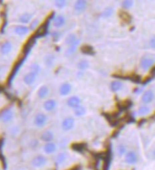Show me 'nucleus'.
Returning a JSON list of instances; mask_svg holds the SVG:
<instances>
[{"label":"nucleus","mask_w":155,"mask_h":170,"mask_svg":"<svg viewBox=\"0 0 155 170\" xmlns=\"http://www.w3.org/2000/svg\"><path fill=\"white\" fill-rule=\"evenodd\" d=\"M47 164V158L43 155H37L31 160V165L34 169H40Z\"/></svg>","instance_id":"1"},{"label":"nucleus","mask_w":155,"mask_h":170,"mask_svg":"<svg viewBox=\"0 0 155 170\" xmlns=\"http://www.w3.org/2000/svg\"><path fill=\"white\" fill-rule=\"evenodd\" d=\"M47 121H48L47 116L44 113L38 112L36 114V116H34V126L38 128H42L46 125Z\"/></svg>","instance_id":"2"},{"label":"nucleus","mask_w":155,"mask_h":170,"mask_svg":"<svg viewBox=\"0 0 155 170\" xmlns=\"http://www.w3.org/2000/svg\"><path fill=\"white\" fill-rule=\"evenodd\" d=\"M14 118V112L12 108H6L0 113V121L3 123L11 122Z\"/></svg>","instance_id":"3"},{"label":"nucleus","mask_w":155,"mask_h":170,"mask_svg":"<svg viewBox=\"0 0 155 170\" xmlns=\"http://www.w3.org/2000/svg\"><path fill=\"white\" fill-rule=\"evenodd\" d=\"M155 62V58L151 56H144L140 61V67L143 70H149Z\"/></svg>","instance_id":"4"},{"label":"nucleus","mask_w":155,"mask_h":170,"mask_svg":"<svg viewBox=\"0 0 155 170\" xmlns=\"http://www.w3.org/2000/svg\"><path fill=\"white\" fill-rule=\"evenodd\" d=\"M75 126V120L72 117H67L65 118L62 122V128L64 131H70Z\"/></svg>","instance_id":"5"},{"label":"nucleus","mask_w":155,"mask_h":170,"mask_svg":"<svg viewBox=\"0 0 155 170\" xmlns=\"http://www.w3.org/2000/svg\"><path fill=\"white\" fill-rule=\"evenodd\" d=\"M13 50V44L11 41L6 40L4 41L1 45H0V53L3 56H7L9 55Z\"/></svg>","instance_id":"6"},{"label":"nucleus","mask_w":155,"mask_h":170,"mask_svg":"<svg viewBox=\"0 0 155 170\" xmlns=\"http://www.w3.org/2000/svg\"><path fill=\"white\" fill-rule=\"evenodd\" d=\"M29 32H30L29 27L25 26V25H16L14 28V33L17 35H20V37L28 34Z\"/></svg>","instance_id":"7"},{"label":"nucleus","mask_w":155,"mask_h":170,"mask_svg":"<svg viewBox=\"0 0 155 170\" xmlns=\"http://www.w3.org/2000/svg\"><path fill=\"white\" fill-rule=\"evenodd\" d=\"M55 136H54V133L52 132L51 130H45V131H43L41 133V135H40V140L42 141H44L45 144L46 142H51V141H53Z\"/></svg>","instance_id":"8"},{"label":"nucleus","mask_w":155,"mask_h":170,"mask_svg":"<svg viewBox=\"0 0 155 170\" xmlns=\"http://www.w3.org/2000/svg\"><path fill=\"white\" fill-rule=\"evenodd\" d=\"M81 102V98L79 97H77V96H72L67 100V105L69 107H71V108H73V109L77 108L78 106H80Z\"/></svg>","instance_id":"9"},{"label":"nucleus","mask_w":155,"mask_h":170,"mask_svg":"<svg viewBox=\"0 0 155 170\" xmlns=\"http://www.w3.org/2000/svg\"><path fill=\"white\" fill-rule=\"evenodd\" d=\"M43 151H44L45 154L51 155V154H54L55 152L57 151V145L54 141H51V142H46L43 146Z\"/></svg>","instance_id":"10"},{"label":"nucleus","mask_w":155,"mask_h":170,"mask_svg":"<svg viewBox=\"0 0 155 170\" xmlns=\"http://www.w3.org/2000/svg\"><path fill=\"white\" fill-rule=\"evenodd\" d=\"M125 160L129 164H134L137 163V160H138V157H137V154L135 153V152L133 151H129L127 152V153L125 154Z\"/></svg>","instance_id":"11"},{"label":"nucleus","mask_w":155,"mask_h":170,"mask_svg":"<svg viewBox=\"0 0 155 170\" xmlns=\"http://www.w3.org/2000/svg\"><path fill=\"white\" fill-rule=\"evenodd\" d=\"M37 79V75H34V73L32 72H28L27 74H26L23 77V81L26 85H33L34 83V81H36Z\"/></svg>","instance_id":"12"},{"label":"nucleus","mask_w":155,"mask_h":170,"mask_svg":"<svg viewBox=\"0 0 155 170\" xmlns=\"http://www.w3.org/2000/svg\"><path fill=\"white\" fill-rule=\"evenodd\" d=\"M71 90H72V85L68 82H64L59 87V94L60 96H67L70 94Z\"/></svg>","instance_id":"13"},{"label":"nucleus","mask_w":155,"mask_h":170,"mask_svg":"<svg viewBox=\"0 0 155 170\" xmlns=\"http://www.w3.org/2000/svg\"><path fill=\"white\" fill-rule=\"evenodd\" d=\"M57 106V102L55 100H52V98H50V100H47L44 101V103H43V108H44L45 111L47 112H51L53 111Z\"/></svg>","instance_id":"14"},{"label":"nucleus","mask_w":155,"mask_h":170,"mask_svg":"<svg viewBox=\"0 0 155 170\" xmlns=\"http://www.w3.org/2000/svg\"><path fill=\"white\" fill-rule=\"evenodd\" d=\"M153 98H154V94L151 90H148V91H145L143 96H142V101L144 103H149L153 101Z\"/></svg>","instance_id":"15"},{"label":"nucleus","mask_w":155,"mask_h":170,"mask_svg":"<svg viewBox=\"0 0 155 170\" xmlns=\"http://www.w3.org/2000/svg\"><path fill=\"white\" fill-rule=\"evenodd\" d=\"M32 18H33V14H30V13H24V14H22L19 16L18 21L20 23H22V25L23 24H28V23H31Z\"/></svg>","instance_id":"16"},{"label":"nucleus","mask_w":155,"mask_h":170,"mask_svg":"<svg viewBox=\"0 0 155 170\" xmlns=\"http://www.w3.org/2000/svg\"><path fill=\"white\" fill-rule=\"evenodd\" d=\"M86 6H87V2L85 0H79V1H76L74 4V9L77 12H82L85 10Z\"/></svg>","instance_id":"17"},{"label":"nucleus","mask_w":155,"mask_h":170,"mask_svg":"<svg viewBox=\"0 0 155 170\" xmlns=\"http://www.w3.org/2000/svg\"><path fill=\"white\" fill-rule=\"evenodd\" d=\"M37 94H38V97L39 98H45L48 96V94H49V88H48V86H46V85L40 86L38 88Z\"/></svg>","instance_id":"18"},{"label":"nucleus","mask_w":155,"mask_h":170,"mask_svg":"<svg viewBox=\"0 0 155 170\" xmlns=\"http://www.w3.org/2000/svg\"><path fill=\"white\" fill-rule=\"evenodd\" d=\"M53 23H54V26L56 27V28H60V27H62L65 24V17L62 14H59V15L55 17Z\"/></svg>","instance_id":"19"},{"label":"nucleus","mask_w":155,"mask_h":170,"mask_svg":"<svg viewBox=\"0 0 155 170\" xmlns=\"http://www.w3.org/2000/svg\"><path fill=\"white\" fill-rule=\"evenodd\" d=\"M67 158V154L65 153V152H60V153H58L56 158H55V163L59 165V164H62L64 162H65V160Z\"/></svg>","instance_id":"20"},{"label":"nucleus","mask_w":155,"mask_h":170,"mask_svg":"<svg viewBox=\"0 0 155 170\" xmlns=\"http://www.w3.org/2000/svg\"><path fill=\"white\" fill-rule=\"evenodd\" d=\"M122 88H123V84L121 81H119V80H114V81H112L110 83V89H111V91H113V92H118Z\"/></svg>","instance_id":"21"},{"label":"nucleus","mask_w":155,"mask_h":170,"mask_svg":"<svg viewBox=\"0 0 155 170\" xmlns=\"http://www.w3.org/2000/svg\"><path fill=\"white\" fill-rule=\"evenodd\" d=\"M76 41H77V37L75 34H69L65 38V44H67L68 46L74 45Z\"/></svg>","instance_id":"22"},{"label":"nucleus","mask_w":155,"mask_h":170,"mask_svg":"<svg viewBox=\"0 0 155 170\" xmlns=\"http://www.w3.org/2000/svg\"><path fill=\"white\" fill-rule=\"evenodd\" d=\"M55 63V57L53 55H47L44 57V64L47 67H52Z\"/></svg>","instance_id":"23"},{"label":"nucleus","mask_w":155,"mask_h":170,"mask_svg":"<svg viewBox=\"0 0 155 170\" xmlns=\"http://www.w3.org/2000/svg\"><path fill=\"white\" fill-rule=\"evenodd\" d=\"M30 72L34 73V75H38L40 73V71H41V67L38 64V63H33L30 65Z\"/></svg>","instance_id":"24"},{"label":"nucleus","mask_w":155,"mask_h":170,"mask_svg":"<svg viewBox=\"0 0 155 170\" xmlns=\"http://www.w3.org/2000/svg\"><path fill=\"white\" fill-rule=\"evenodd\" d=\"M85 112H86L85 108L81 105L78 106L77 108L74 109V114H75V116H77V117H81V116H83L85 114Z\"/></svg>","instance_id":"25"},{"label":"nucleus","mask_w":155,"mask_h":170,"mask_svg":"<svg viewBox=\"0 0 155 170\" xmlns=\"http://www.w3.org/2000/svg\"><path fill=\"white\" fill-rule=\"evenodd\" d=\"M79 43H80V40H79V39H77V41L75 42L74 45L69 46V48L66 50L65 55H72V53L76 51V48H77V46H78V45H79Z\"/></svg>","instance_id":"26"},{"label":"nucleus","mask_w":155,"mask_h":170,"mask_svg":"<svg viewBox=\"0 0 155 170\" xmlns=\"http://www.w3.org/2000/svg\"><path fill=\"white\" fill-rule=\"evenodd\" d=\"M81 51L83 53H86V55H94V50L91 46H88V45H85V46H82Z\"/></svg>","instance_id":"27"},{"label":"nucleus","mask_w":155,"mask_h":170,"mask_svg":"<svg viewBox=\"0 0 155 170\" xmlns=\"http://www.w3.org/2000/svg\"><path fill=\"white\" fill-rule=\"evenodd\" d=\"M149 112H150V109H149V107H148V106H141L139 108V110H138V113H139V115H141V116H145V115H148Z\"/></svg>","instance_id":"28"},{"label":"nucleus","mask_w":155,"mask_h":170,"mask_svg":"<svg viewBox=\"0 0 155 170\" xmlns=\"http://www.w3.org/2000/svg\"><path fill=\"white\" fill-rule=\"evenodd\" d=\"M120 16H121V18H122L123 20H125V22H127V23H129L131 21V16L129 15L126 12H121Z\"/></svg>","instance_id":"29"},{"label":"nucleus","mask_w":155,"mask_h":170,"mask_svg":"<svg viewBox=\"0 0 155 170\" xmlns=\"http://www.w3.org/2000/svg\"><path fill=\"white\" fill-rule=\"evenodd\" d=\"M88 65H89L88 61L85 60V59H82L79 62V63H78V68H79L80 70H85L86 68L88 67Z\"/></svg>","instance_id":"30"},{"label":"nucleus","mask_w":155,"mask_h":170,"mask_svg":"<svg viewBox=\"0 0 155 170\" xmlns=\"http://www.w3.org/2000/svg\"><path fill=\"white\" fill-rule=\"evenodd\" d=\"M67 5V1L65 0H58V1H55V6L58 9H63Z\"/></svg>","instance_id":"31"},{"label":"nucleus","mask_w":155,"mask_h":170,"mask_svg":"<svg viewBox=\"0 0 155 170\" xmlns=\"http://www.w3.org/2000/svg\"><path fill=\"white\" fill-rule=\"evenodd\" d=\"M38 25H39V20H38V19H34V20L31 21V23H30L29 29H30V30H34L36 28H38Z\"/></svg>","instance_id":"32"},{"label":"nucleus","mask_w":155,"mask_h":170,"mask_svg":"<svg viewBox=\"0 0 155 170\" xmlns=\"http://www.w3.org/2000/svg\"><path fill=\"white\" fill-rule=\"evenodd\" d=\"M112 14H113V10H112L111 8H107V9H105V10L102 12L101 16L102 17H109Z\"/></svg>","instance_id":"33"},{"label":"nucleus","mask_w":155,"mask_h":170,"mask_svg":"<svg viewBox=\"0 0 155 170\" xmlns=\"http://www.w3.org/2000/svg\"><path fill=\"white\" fill-rule=\"evenodd\" d=\"M133 5V1H130V0H125L122 3V7L124 9H129L130 7H132Z\"/></svg>","instance_id":"34"},{"label":"nucleus","mask_w":155,"mask_h":170,"mask_svg":"<svg viewBox=\"0 0 155 170\" xmlns=\"http://www.w3.org/2000/svg\"><path fill=\"white\" fill-rule=\"evenodd\" d=\"M38 144H39V142L37 139H32L29 142V146L31 148H36V147L38 146Z\"/></svg>","instance_id":"35"},{"label":"nucleus","mask_w":155,"mask_h":170,"mask_svg":"<svg viewBox=\"0 0 155 170\" xmlns=\"http://www.w3.org/2000/svg\"><path fill=\"white\" fill-rule=\"evenodd\" d=\"M10 133H11V135H12V136H16L17 134L19 133V128L17 127V126H15V125H14V126H12V127H11V131H10Z\"/></svg>","instance_id":"36"},{"label":"nucleus","mask_w":155,"mask_h":170,"mask_svg":"<svg viewBox=\"0 0 155 170\" xmlns=\"http://www.w3.org/2000/svg\"><path fill=\"white\" fill-rule=\"evenodd\" d=\"M125 147L124 145L121 144V145L118 146V154L120 156H122L123 154H125Z\"/></svg>","instance_id":"37"},{"label":"nucleus","mask_w":155,"mask_h":170,"mask_svg":"<svg viewBox=\"0 0 155 170\" xmlns=\"http://www.w3.org/2000/svg\"><path fill=\"white\" fill-rule=\"evenodd\" d=\"M149 46H150L151 48L155 49V37L152 38L150 39V41H149Z\"/></svg>","instance_id":"38"},{"label":"nucleus","mask_w":155,"mask_h":170,"mask_svg":"<svg viewBox=\"0 0 155 170\" xmlns=\"http://www.w3.org/2000/svg\"><path fill=\"white\" fill-rule=\"evenodd\" d=\"M153 154H154V156H155V150H154V152H153Z\"/></svg>","instance_id":"39"},{"label":"nucleus","mask_w":155,"mask_h":170,"mask_svg":"<svg viewBox=\"0 0 155 170\" xmlns=\"http://www.w3.org/2000/svg\"><path fill=\"white\" fill-rule=\"evenodd\" d=\"M18 170H24V169H22V168H20V169H18Z\"/></svg>","instance_id":"40"}]
</instances>
